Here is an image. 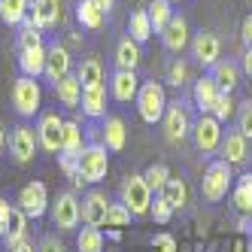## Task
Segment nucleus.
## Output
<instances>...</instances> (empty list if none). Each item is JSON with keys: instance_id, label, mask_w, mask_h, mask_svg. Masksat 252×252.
Masks as SVG:
<instances>
[{"instance_id": "obj_3", "label": "nucleus", "mask_w": 252, "mask_h": 252, "mask_svg": "<svg viewBox=\"0 0 252 252\" xmlns=\"http://www.w3.org/2000/svg\"><path fill=\"white\" fill-rule=\"evenodd\" d=\"M152 189L146 186V179H143V173H131V176H125V183L119 189V201L131 210L134 219H140V216H146L149 207H152Z\"/></svg>"}, {"instance_id": "obj_26", "label": "nucleus", "mask_w": 252, "mask_h": 252, "mask_svg": "<svg viewBox=\"0 0 252 252\" xmlns=\"http://www.w3.org/2000/svg\"><path fill=\"white\" fill-rule=\"evenodd\" d=\"M31 15V0H0V22L9 28H19Z\"/></svg>"}, {"instance_id": "obj_39", "label": "nucleus", "mask_w": 252, "mask_h": 252, "mask_svg": "<svg viewBox=\"0 0 252 252\" xmlns=\"http://www.w3.org/2000/svg\"><path fill=\"white\" fill-rule=\"evenodd\" d=\"M176 210L164 201V194H155L152 197V207H149V216H152V219L158 222V225H167L170 222V216H173Z\"/></svg>"}, {"instance_id": "obj_12", "label": "nucleus", "mask_w": 252, "mask_h": 252, "mask_svg": "<svg viewBox=\"0 0 252 252\" xmlns=\"http://www.w3.org/2000/svg\"><path fill=\"white\" fill-rule=\"evenodd\" d=\"M222 55V43L213 31H197L191 37V58L204 67H216Z\"/></svg>"}, {"instance_id": "obj_49", "label": "nucleus", "mask_w": 252, "mask_h": 252, "mask_svg": "<svg viewBox=\"0 0 252 252\" xmlns=\"http://www.w3.org/2000/svg\"><path fill=\"white\" fill-rule=\"evenodd\" d=\"M243 73L252 79V49H246V52H243Z\"/></svg>"}, {"instance_id": "obj_25", "label": "nucleus", "mask_w": 252, "mask_h": 252, "mask_svg": "<svg viewBox=\"0 0 252 252\" xmlns=\"http://www.w3.org/2000/svg\"><path fill=\"white\" fill-rule=\"evenodd\" d=\"M231 204L237 213L252 216V173H243L231 189Z\"/></svg>"}, {"instance_id": "obj_32", "label": "nucleus", "mask_w": 252, "mask_h": 252, "mask_svg": "<svg viewBox=\"0 0 252 252\" xmlns=\"http://www.w3.org/2000/svg\"><path fill=\"white\" fill-rule=\"evenodd\" d=\"M173 3L170 0H149V6H146V15H149V22H152V31H164V25L173 19Z\"/></svg>"}, {"instance_id": "obj_37", "label": "nucleus", "mask_w": 252, "mask_h": 252, "mask_svg": "<svg viewBox=\"0 0 252 252\" xmlns=\"http://www.w3.org/2000/svg\"><path fill=\"white\" fill-rule=\"evenodd\" d=\"M143 179H146V186L152 189V194H161V191H164V186H167V179H170V170L164 164H152V167H146Z\"/></svg>"}, {"instance_id": "obj_19", "label": "nucleus", "mask_w": 252, "mask_h": 252, "mask_svg": "<svg viewBox=\"0 0 252 252\" xmlns=\"http://www.w3.org/2000/svg\"><path fill=\"white\" fill-rule=\"evenodd\" d=\"M222 161H228V164L234 167V164H243L246 161V155H249V146H246V137L240 134V131H228L225 137H222Z\"/></svg>"}, {"instance_id": "obj_38", "label": "nucleus", "mask_w": 252, "mask_h": 252, "mask_svg": "<svg viewBox=\"0 0 252 252\" xmlns=\"http://www.w3.org/2000/svg\"><path fill=\"white\" fill-rule=\"evenodd\" d=\"M131 219H134L131 210L125 207L122 201H113V204H110V213H106V228H125Z\"/></svg>"}, {"instance_id": "obj_24", "label": "nucleus", "mask_w": 252, "mask_h": 252, "mask_svg": "<svg viewBox=\"0 0 252 252\" xmlns=\"http://www.w3.org/2000/svg\"><path fill=\"white\" fill-rule=\"evenodd\" d=\"M55 97H58L64 106H70V110H76L79 100H82V82H79V76H76V73H67V76L55 85Z\"/></svg>"}, {"instance_id": "obj_36", "label": "nucleus", "mask_w": 252, "mask_h": 252, "mask_svg": "<svg viewBox=\"0 0 252 252\" xmlns=\"http://www.w3.org/2000/svg\"><path fill=\"white\" fill-rule=\"evenodd\" d=\"M76 76H79L82 88H88V85H100V82H103V64H100L97 58H85V61L79 64V70H76Z\"/></svg>"}, {"instance_id": "obj_30", "label": "nucleus", "mask_w": 252, "mask_h": 252, "mask_svg": "<svg viewBox=\"0 0 252 252\" xmlns=\"http://www.w3.org/2000/svg\"><path fill=\"white\" fill-rule=\"evenodd\" d=\"M76 22L85 31H97L103 25V9L94 3V0H79L76 3Z\"/></svg>"}, {"instance_id": "obj_23", "label": "nucleus", "mask_w": 252, "mask_h": 252, "mask_svg": "<svg viewBox=\"0 0 252 252\" xmlns=\"http://www.w3.org/2000/svg\"><path fill=\"white\" fill-rule=\"evenodd\" d=\"M19 70H22V76H31V79L43 76V70H46V46L19 52Z\"/></svg>"}, {"instance_id": "obj_31", "label": "nucleus", "mask_w": 252, "mask_h": 252, "mask_svg": "<svg viewBox=\"0 0 252 252\" xmlns=\"http://www.w3.org/2000/svg\"><path fill=\"white\" fill-rule=\"evenodd\" d=\"M152 22H149V15H146V9H137V12H131V22H128V37L134 40V43H146L149 37H152Z\"/></svg>"}, {"instance_id": "obj_41", "label": "nucleus", "mask_w": 252, "mask_h": 252, "mask_svg": "<svg viewBox=\"0 0 252 252\" xmlns=\"http://www.w3.org/2000/svg\"><path fill=\"white\" fill-rule=\"evenodd\" d=\"M58 167H61V173H64L76 189L82 186V179H79V161H76L73 155H58Z\"/></svg>"}, {"instance_id": "obj_48", "label": "nucleus", "mask_w": 252, "mask_h": 252, "mask_svg": "<svg viewBox=\"0 0 252 252\" xmlns=\"http://www.w3.org/2000/svg\"><path fill=\"white\" fill-rule=\"evenodd\" d=\"M6 252H37V246H33V240H22V243H15V246H9Z\"/></svg>"}, {"instance_id": "obj_8", "label": "nucleus", "mask_w": 252, "mask_h": 252, "mask_svg": "<svg viewBox=\"0 0 252 252\" xmlns=\"http://www.w3.org/2000/svg\"><path fill=\"white\" fill-rule=\"evenodd\" d=\"M15 207H19L28 219H43L46 210H49V189H46V183L33 179V183L22 186L19 197H15Z\"/></svg>"}, {"instance_id": "obj_7", "label": "nucleus", "mask_w": 252, "mask_h": 252, "mask_svg": "<svg viewBox=\"0 0 252 252\" xmlns=\"http://www.w3.org/2000/svg\"><path fill=\"white\" fill-rule=\"evenodd\" d=\"M49 213H52V225L58 231H76V225L82 219V207H79L73 191H61L55 201L49 204Z\"/></svg>"}, {"instance_id": "obj_54", "label": "nucleus", "mask_w": 252, "mask_h": 252, "mask_svg": "<svg viewBox=\"0 0 252 252\" xmlns=\"http://www.w3.org/2000/svg\"><path fill=\"white\" fill-rule=\"evenodd\" d=\"M170 3H183V0H170Z\"/></svg>"}, {"instance_id": "obj_43", "label": "nucleus", "mask_w": 252, "mask_h": 252, "mask_svg": "<svg viewBox=\"0 0 252 252\" xmlns=\"http://www.w3.org/2000/svg\"><path fill=\"white\" fill-rule=\"evenodd\" d=\"M210 116H216V119H219L222 125L234 116V97L231 94H219V97H216V106H213V113Z\"/></svg>"}, {"instance_id": "obj_47", "label": "nucleus", "mask_w": 252, "mask_h": 252, "mask_svg": "<svg viewBox=\"0 0 252 252\" xmlns=\"http://www.w3.org/2000/svg\"><path fill=\"white\" fill-rule=\"evenodd\" d=\"M240 37H243L246 49H252V15H246V19H243V28H240Z\"/></svg>"}, {"instance_id": "obj_21", "label": "nucleus", "mask_w": 252, "mask_h": 252, "mask_svg": "<svg viewBox=\"0 0 252 252\" xmlns=\"http://www.w3.org/2000/svg\"><path fill=\"white\" fill-rule=\"evenodd\" d=\"M210 76H213L216 85H219L222 94H234V88L240 85V67L234 64V61H219L210 70Z\"/></svg>"}, {"instance_id": "obj_20", "label": "nucleus", "mask_w": 252, "mask_h": 252, "mask_svg": "<svg viewBox=\"0 0 252 252\" xmlns=\"http://www.w3.org/2000/svg\"><path fill=\"white\" fill-rule=\"evenodd\" d=\"M219 94H222V92H219V85L213 82V76L197 79V82H194V88H191V100H194L197 110H201V116H204V113H213L216 97H219Z\"/></svg>"}, {"instance_id": "obj_35", "label": "nucleus", "mask_w": 252, "mask_h": 252, "mask_svg": "<svg viewBox=\"0 0 252 252\" xmlns=\"http://www.w3.org/2000/svg\"><path fill=\"white\" fill-rule=\"evenodd\" d=\"M37 46H43V31L33 25V19L28 15V19L19 25V52H25V49H37Z\"/></svg>"}, {"instance_id": "obj_40", "label": "nucleus", "mask_w": 252, "mask_h": 252, "mask_svg": "<svg viewBox=\"0 0 252 252\" xmlns=\"http://www.w3.org/2000/svg\"><path fill=\"white\" fill-rule=\"evenodd\" d=\"M167 82L176 85V88L189 85V64H186L183 58H173V61H170V67H167Z\"/></svg>"}, {"instance_id": "obj_52", "label": "nucleus", "mask_w": 252, "mask_h": 252, "mask_svg": "<svg viewBox=\"0 0 252 252\" xmlns=\"http://www.w3.org/2000/svg\"><path fill=\"white\" fill-rule=\"evenodd\" d=\"M3 146H6V134H3V128H0V152H3Z\"/></svg>"}, {"instance_id": "obj_5", "label": "nucleus", "mask_w": 252, "mask_h": 252, "mask_svg": "<svg viewBox=\"0 0 252 252\" xmlns=\"http://www.w3.org/2000/svg\"><path fill=\"white\" fill-rule=\"evenodd\" d=\"M40 103H43V88L37 79L31 76H19L12 82V106L22 119H31L40 113Z\"/></svg>"}, {"instance_id": "obj_10", "label": "nucleus", "mask_w": 252, "mask_h": 252, "mask_svg": "<svg viewBox=\"0 0 252 252\" xmlns=\"http://www.w3.org/2000/svg\"><path fill=\"white\" fill-rule=\"evenodd\" d=\"M161 125H164V137H167L170 143H183V140L191 134V116H189L186 100H173V103H167Z\"/></svg>"}, {"instance_id": "obj_15", "label": "nucleus", "mask_w": 252, "mask_h": 252, "mask_svg": "<svg viewBox=\"0 0 252 252\" xmlns=\"http://www.w3.org/2000/svg\"><path fill=\"white\" fill-rule=\"evenodd\" d=\"M158 37H161V46H164L167 52H176L179 55V52L189 46V22L183 19V15L173 12V19L164 25V31H161Z\"/></svg>"}, {"instance_id": "obj_45", "label": "nucleus", "mask_w": 252, "mask_h": 252, "mask_svg": "<svg viewBox=\"0 0 252 252\" xmlns=\"http://www.w3.org/2000/svg\"><path fill=\"white\" fill-rule=\"evenodd\" d=\"M37 252H64V246H61V240H58V237L46 234V237L37 243Z\"/></svg>"}, {"instance_id": "obj_6", "label": "nucleus", "mask_w": 252, "mask_h": 252, "mask_svg": "<svg viewBox=\"0 0 252 252\" xmlns=\"http://www.w3.org/2000/svg\"><path fill=\"white\" fill-rule=\"evenodd\" d=\"M222 137H225V131H222V122L216 119V116L204 113V116H197L191 122V140H194L197 152H204V155L216 152V149L222 146Z\"/></svg>"}, {"instance_id": "obj_28", "label": "nucleus", "mask_w": 252, "mask_h": 252, "mask_svg": "<svg viewBox=\"0 0 252 252\" xmlns=\"http://www.w3.org/2000/svg\"><path fill=\"white\" fill-rule=\"evenodd\" d=\"M82 149H85V140H82L79 122H64V131H61V155H73V158H79Z\"/></svg>"}, {"instance_id": "obj_27", "label": "nucleus", "mask_w": 252, "mask_h": 252, "mask_svg": "<svg viewBox=\"0 0 252 252\" xmlns=\"http://www.w3.org/2000/svg\"><path fill=\"white\" fill-rule=\"evenodd\" d=\"M140 67V43L122 37L116 46V70H137Z\"/></svg>"}, {"instance_id": "obj_18", "label": "nucleus", "mask_w": 252, "mask_h": 252, "mask_svg": "<svg viewBox=\"0 0 252 252\" xmlns=\"http://www.w3.org/2000/svg\"><path fill=\"white\" fill-rule=\"evenodd\" d=\"M79 106H82V113H85L88 119H106V85L100 82V85L82 88Z\"/></svg>"}, {"instance_id": "obj_16", "label": "nucleus", "mask_w": 252, "mask_h": 252, "mask_svg": "<svg viewBox=\"0 0 252 252\" xmlns=\"http://www.w3.org/2000/svg\"><path fill=\"white\" fill-rule=\"evenodd\" d=\"M137 92H140L137 70H116V73H113V82H110V94H113V100H119V103L137 100Z\"/></svg>"}, {"instance_id": "obj_44", "label": "nucleus", "mask_w": 252, "mask_h": 252, "mask_svg": "<svg viewBox=\"0 0 252 252\" xmlns=\"http://www.w3.org/2000/svg\"><path fill=\"white\" fill-rule=\"evenodd\" d=\"M152 249L155 252H176L173 234H155V237H152Z\"/></svg>"}, {"instance_id": "obj_33", "label": "nucleus", "mask_w": 252, "mask_h": 252, "mask_svg": "<svg viewBox=\"0 0 252 252\" xmlns=\"http://www.w3.org/2000/svg\"><path fill=\"white\" fill-rule=\"evenodd\" d=\"M161 194H164V201H167L173 210H183V207L189 204V186L183 183V179H173V176H170Z\"/></svg>"}, {"instance_id": "obj_50", "label": "nucleus", "mask_w": 252, "mask_h": 252, "mask_svg": "<svg viewBox=\"0 0 252 252\" xmlns=\"http://www.w3.org/2000/svg\"><path fill=\"white\" fill-rule=\"evenodd\" d=\"M94 3H97V6L103 9V15H106V12H110V9L116 6V0H94Z\"/></svg>"}, {"instance_id": "obj_13", "label": "nucleus", "mask_w": 252, "mask_h": 252, "mask_svg": "<svg viewBox=\"0 0 252 252\" xmlns=\"http://www.w3.org/2000/svg\"><path fill=\"white\" fill-rule=\"evenodd\" d=\"M61 131H64V119L58 113H43L37 122V140L46 152H61Z\"/></svg>"}, {"instance_id": "obj_2", "label": "nucleus", "mask_w": 252, "mask_h": 252, "mask_svg": "<svg viewBox=\"0 0 252 252\" xmlns=\"http://www.w3.org/2000/svg\"><path fill=\"white\" fill-rule=\"evenodd\" d=\"M167 110V94H164V85L149 79V82H140V92H137V113L146 125H155L164 119Z\"/></svg>"}, {"instance_id": "obj_14", "label": "nucleus", "mask_w": 252, "mask_h": 252, "mask_svg": "<svg viewBox=\"0 0 252 252\" xmlns=\"http://www.w3.org/2000/svg\"><path fill=\"white\" fill-rule=\"evenodd\" d=\"M110 197H106L103 191H88L82 201H79V207H82V222L85 225H92V228H100V225H106V213H110Z\"/></svg>"}, {"instance_id": "obj_42", "label": "nucleus", "mask_w": 252, "mask_h": 252, "mask_svg": "<svg viewBox=\"0 0 252 252\" xmlns=\"http://www.w3.org/2000/svg\"><path fill=\"white\" fill-rule=\"evenodd\" d=\"M237 131H240L246 140H252V97L240 103V113H237Z\"/></svg>"}, {"instance_id": "obj_11", "label": "nucleus", "mask_w": 252, "mask_h": 252, "mask_svg": "<svg viewBox=\"0 0 252 252\" xmlns=\"http://www.w3.org/2000/svg\"><path fill=\"white\" fill-rule=\"evenodd\" d=\"M70 67H73V58H70L67 46H61V43L46 46V70H43V76H46V82H52V88L70 73Z\"/></svg>"}, {"instance_id": "obj_46", "label": "nucleus", "mask_w": 252, "mask_h": 252, "mask_svg": "<svg viewBox=\"0 0 252 252\" xmlns=\"http://www.w3.org/2000/svg\"><path fill=\"white\" fill-rule=\"evenodd\" d=\"M9 216H12V204L6 197H0V237L6 234V225H9Z\"/></svg>"}, {"instance_id": "obj_29", "label": "nucleus", "mask_w": 252, "mask_h": 252, "mask_svg": "<svg viewBox=\"0 0 252 252\" xmlns=\"http://www.w3.org/2000/svg\"><path fill=\"white\" fill-rule=\"evenodd\" d=\"M28 237V216L19 210V207H12V216H9V225H6V234H3V246H15V243H22Z\"/></svg>"}, {"instance_id": "obj_53", "label": "nucleus", "mask_w": 252, "mask_h": 252, "mask_svg": "<svg viewBox=\"0 0 252 252\" xmlns=\"http://www.w3.org/2000/svg\"><path fill=\"white\" fill-rule=\"evenodd\" d=\"M234 252H246V246H243V243L237 240V243H234Z\"/></svg>"}, {"instance_id": "obj_4", "label": "nucleus", "mask_w": 252, "mask_h": 252, "mask_svg": "<svg viewBox=\"0 0 252 252\" xmlns=\"http://www.w3.org/2000/svg\"><path fill=\"white\" fill-rule=\"evenodd\" d=\"M79 179L88 186H97L100 179H106V170H110V155H106L103 143H92L79 152Z\"/></svg>"}, {"instance_id": "obj_51", "label": "nucleus", "mask_w": 252, "mask_h": 252, "mask_svg": "<svg viewBox=\"0 0 252 252\" xmlns=\"http://www.w3.org/2000/svg\"><path fill=\"white\" fill-rule=\"evenodd\" d=\"M106 234H110V240H119V237H122V231H119V228H110Z\"/></svg>"}, {"instance_id": "obj_1", "label": "nucleus", "mask_w": 252, "mask_h": 252, "mask_svg": "<svg viewBox=\"0 0 252 252\" xmlns=\"http://www.w3.org/2000/svg\"><path fill=\"white\" fill-rule=\"evenodd\" d=\"M234 186V173H231V164L228 161H213V164L204 170V179H201V194H204V201L207 204H219L228 197Z\"/></svg>"}, {"instance_id": "obj_9", "label": "nucleus", "mask_w": 252, "mask_h": 252, "mask_svg": "<svg viewBox=\"0 0 252 252\" xmlns=\"http://www.w3.org/2000/svg\"><path fill=\"white\" fill-rule=\"evenodd\" d=\"M37 128H31V125H15V128L9 131V155L15 164H28V161H33V155H37Z\"/></svg>"}, {"instance_id": "obj_34", "label": "nucleus", "mask_w": 252, "mask_h": 252, "mask_svg": "<svg viewBox=\"0 0 252 252\" xmlns=\"http://www.w3.org/2000/svg\"><path fill=\"white\" fill-rule=\"evenodd\" d=\"M76 249H79V252H103V231L85 225V228L76 234Z\"/></svg>"}, {"instance_id": "obj_22", "label": "nucleus", "mask_w": 252, "mask_h": 252, "mask_svg": "<svg viewBox=\"0 0 252 252\" xmlns=\"http://www.w3.org/2000/svg\"><path fill=\"white\" fill-rule=\"evenodd\" d=\"M103 146L110 152H122L125 149V140H128V131H125V122L119 116H106L103 119Z\"/></svg>"}, {"instance_id": "obj_17", "label": "nucleus", "mask_w": 252, "mask_h": 252, "mask_svg": "<svg viewBox=\"0 0 252 252\" xmlns=\"http://www.w3.org/2000/svg\"><path fill=\"white\" fill-rule=\"evenodd\" d=\"M31 19L40 31L55 28L61 19V0H31Z\"/></svg>"}]
</instances>
